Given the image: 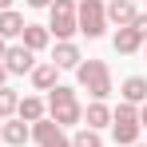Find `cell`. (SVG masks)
<instances>
[{"label":"cell","instance_id":"cell-1","mask_svg":"<svg viewBox=\"0 0 147 147\" xmlns=\"http://www.w3.org/2000/svg\"><path fill=\"white\" fill-rule=\"evenodd\" d=\"M48 119L56 123V127H76V123H84V107H80V99H76V88L56 84L48 92Z\"/></svg>","mask_w":147,"mask_h":147},{"label":"cell","instance_id":"cell-2","mask_svg":"<svg viewBox=\"0 0 147 147\" xmlns=\"http://www.w3.org/2000/svg\"><path fill=\"white\" fill-rule=\"evenodd\" d=\"M76 76H80V88H84L92 99H99V103L115 92V88H111V68H107L103 60H80Z\"/></svg>","mask_w":147,"mask_h":147},{"label":"cell","instance_id":"cell-3","mask_svg":"<svg viewBox=\"0 0 147 147\" xmlns=\"http://www.w3.org/2000/svg\"><path fill=\"white\" fill-rule=\"evenodd\" d=\"M76 28L88 40H99L107 32V8H103V0H76Z\"/></svg>","mask_w":147,"mask_h":147},{"label":"cell","instance_id":"cell-4","mask_svg":"<svg viewBox=\"0 0 147 147\" xmlns=\"http://www.w3.org/2000/svg\"><path fill=\"white\" fill-rule=\"evenodd\" d=\"M139 107H131V103H119V107H111V139L123 147H135L139 143Z\"/></svg>","mask_w":147,"mask_h":147},{"label":"cell","instance_id":"cell-5","mask_svg":"<svg viewBox=\"0 0 147 147\" xmlns=\"http://www.w3.org/2000/svg\"><path fill=\"white\" fill-rule=\"evenodd\" d=\"M48 32L56 40H72L76 32V0H52L48 4Z\"/></svg>","mask_w":147,"mask_h":147},{"label":"cell","instance_id":"cell-6","mask_svg":"<svg viewBox=\"0 0 147 147\" xmlns=\"http://www.w3.org/2000/svg\"><path fill=\"white\" fill-rule=\"evenodd\" d=\"M32 127V139L40 147H72V139L64 135V127H56V123L44 115V119H36V123H28Z\"/></svg>","mask_w":147,"mask_h":147},{"label":"cell","instance_id":"cell-7","mask_svg":"<svg viewBox=\"0 0 147 147\" xmlns=\"http://www.w3.org/2000/svg\"><path fill=\"white\" fill-rule=\"evenodd\" d=\"M4 68H8V76H24L36 68V52H28L24 44H12V48L4 52V60H0Z\"/></svg>","mask_w":147,"mask_h":147},{"label":"cell","instance_id":"cell-8","mask_svg":"<svg viewBox=\"0 0 147 147\" xmlns=\"http://www.w3.org/2000/svg\"><path fill=\"white\" fill-rule=\"evenodd\" d=\"M0 139L8 147H24L28 139H32V127H28L24 119H4L0 123Z\"/></svg>","mask_w":147,"mask_h":147},{"label":"cell","instance_id":"cell-9","mask_svg":"<svg viewBox=\"0 0 147 147\" xmlns=\"http://www.w3.org/2000/svg\"><path fill=\"white\" fill-rule=\"evenodd\" d=\"M20 44H24L28 52H44V48L52 44L48 24H24V32H20Z\"/></svg>","mask_w":147,"mask_h":147},{"label":"cell","instance_id":"cell-10","mask_svg":"<svg viewBox=\"0 0 147 147\" xmlns=\"http://www.w3.org/2000/svg\"><path fill=\"white\" fill-rule=\"evenodd\" d=\"M84 127H92V131L111 127V107H107V103H99V99H92V103L84 107Z\"/></svg>","mask_w":147,"mask_h":147},{"label":"cell","instance_id":"cell-11","mask_svg":"<svg viewBox=\"0 0 147 147\" xmlns=\"http://www.w3.org/2000/svg\"><path fill=\"white\" fill-rule=\"evenodd\" d=\"M119 103H131V107H139V103H147V80L143 76H127L123 80V88H119Z\"/></svg>","mask_w":147,"mask_h":147},{"label":"cell","instance_id":"cell-12","mask_svg":"<svg viewBox=\"0 0 147 147\" xmlns=\"http://www.w3.org/2000/svg\"><path fill=\"white\" fill-rule=\"evenodd\" d=\"M103 8H107V24H115V28H127L135 20V12H139L131 0H111V4H103Z\"/></svg>","mask_w":147,"mask_h":147},{"label":"cell","instance_id":"cell-13","mask_svg":"<svg viewBox=\"0 0 147 147\" xmlns=\"http://www.w3.org/2000/svg\"><path fill=\"white\" fill-rule=\"evenodd\" d=\"M16 115H20L24 123H36V119H44V115H48V103H44L40 96H20V103H16Z\"/></svg>","mask_w":147,"mask_h":147},{"label":"cell","instance_id":"cell-14","mask_svg":"<svg viewBox=\"0 0 147 147\" xmlns=\"http://www.w3.org/2000/svg\"><path fill=\"white\" fill-rule=\"evenodd\" d=\"M80 48H76L72 40H56V52H52V64L56 68H80Z\"/></svg>","mask_w":147,"mask_h":147},{"label":"cell","instance_id":"cell-15","mask_svg":"<svg viewBox=\"0 0 147 147\" xmlns=\"http://www.w3.org/2000/svg\"><path fill=\"white\" fill-rule=\"evenodd\" d=\"M56 72H60V68H56V64H52V60H44V64H36V68H32V88H36V92H52V88H56Z\"/></svg>","mask_w":147,"mask_h":147},{"label":"cell","instance_id":"cell-16","mask_svg":"<svg viewBox=\"0 0 147 147\" xmlns=\"http://www.w3.org/2000/svg\"><path fill=\"white\" fill-rule=\"evenodd\" d=\"M111 44H115V52H119V56H135V52L143 48V40L135 36V28H115Z\"/></svg>","mask_w":147,"mask_h":147},{"label":"cell","instance_id":"cell-17","mask_svg":"<svg viewBox=\"0 0 147 147\" xmlns=\"http://www.w3.org/2000/svg\"><path fill=\"white\" fill-rule=\"evenodd\" d=\"M24 16L16 12V8H8V12H0V40H16L20 32H24Z\"/></svg>","mask_w":147,"mask_h":147},{"label":"cell","instance_id":"cell-18","mask_svg":"<svg viewBox=\"0 0 147 147\" xmlns=\"http://www.w3.org/2000/svg\"><path fill=\"white\" fill-rule=\"evenodd\" d=\"M16 103H20V96L4 84V88H0V119H12V115H16Z\"/></svg>","mask_w":147,"mask_h":147},{"label":"cell","instance_id":"cell-19","mask_svg":"<svg viewBox=\"0 0 147 147\" xmlns=\"http://www.w3.org/2000/svg\"><path fill=\"white\" fill-rule=\"evenodd\" d=\"M72 147H103V139H99V131H92V127H80L72 135Z\"/></svg>","mask_w":147,"mask_h":147},{"label":"cell","instance_id":"cell-20","mask_svg":"<svg viewBox=\"0 0 147 147\" xmlns=\"http://www.w3.org/2000/svg\"><path fill=\"white\" fill-rule=\"evenodd\" d=\"M127 28H135V36H139V40L147 44V12H135V20H131Z\"/></svg>","mask_w":147,"mask_h":147},{"label":"cell","instance_id":"cell-21","mask_svg":"<svg viewBox=\"0 0 147 147\" xmlns=\"http://www.w3.org/2000/svg\"><path fill=\"white\" fill-rule=\"evenodd\" d=\"M24 4H28V8H48L52 0H24Z\"/></svg>","mask_w":147,"mask_h":147},{"label":"cell","instance_id":"cell-22","mask_svg":"<svg viewBox=\"0 0 147 147\" xmlns=\"http://www.w3.org/2000/svg\"><path fill=\"white\" fill-rule=\"evenodd\" d=\"M139 127H147V103H139Z\"/></svg>","mask_w":147,"mask_h":147},{"label":"cell","instance_id":"cell-23","mask_svg":"<svg viewBox=\"0 0 147 147\" xmlns=\"http://www.w3.org/2000/svg\"><path fill=\"white\" fill-rule=\"evenodd\" d=\"M4 84H8V68L0 64V88H4Z\"/></svg>","mask_w":147,"mask_h":147},{"label":"cell","instance_id":"cell-24","mask_svg":"<svg viewBox=\"0 0 147 147\" xmlns=\"http://www.w3.org/2000/svg\"><path fill=\"white\" fill-rule=\"evenodd\" d=\"M8 8H12V0H0V12H8Z\"/></svg>","mask_w":147,"mask_h":147},{"label":"cell","instance_id":"cell-25","mask_svg":"<svg viewBox=\"0 0 147 147\" xmlns=\"http://www.w3.org/2000/svg\"><path fill=\"white\" fill-rule=\"evenodd\" d=\"M4 52H8V40H0V60H4Z\"/></svg>","mask_w":147,"mask_h":147},{"label":"cell","instance_id":"cell-26","mask_svg":"<svg viewBox=\"0 0 147 147\" xmlns=\"http://www.w3.org/2000/svg\"><path fill=\"white\" fill-rule=\"evenodd\" d=\"M143 56H147V44H143Z\"/></svg>","mask_w":147,"mask_h":147},{"label":"cell","instance_id":"cell-27","mask_svg":"<svg viewBox=\"0 0 147 147\" xmlns=\"http://www.w3.org/2000/svg\"><path fill=\"white\" fill-rule=\"evenodd\" d=\"M135 147H143V143H135Z\"/></svg>","mask_w":147,"mask_h":147}]
</instances>
